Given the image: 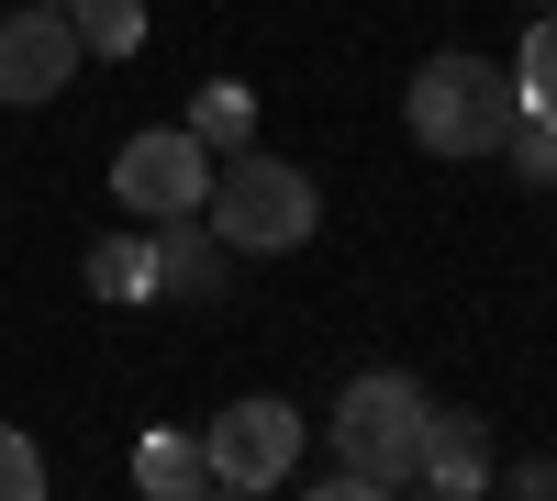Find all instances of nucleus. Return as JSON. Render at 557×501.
I'll use <instances>...</instances> for the list:
<instances>
[{
    "label": "nucleus",
    "instance_id": "obj_9",
    "mask_svg": "<svg viewBox=\"0 0 557 501\" xmlns=\"http://www.w3.org/2000/svg\"><path fill=\"white\" fill-rule=\"evenodd\" d=\"M134 490H157V501H201V490H212V458H201L190 435H146V446H134Z\"/></svg>",
    "mask_w": 557,
    "mask_h": 501
},
{
    "label": "nucleus",
    "instance_id": "obj_5",
    "mask_svg": "<svg viewBox=\"0 0 557 501\" xmlns=\"http://www.w3.org/2000/svg\"><path fill=\"white\" fill-rule=\"evenodd\" d=\"M112 190H123V212H146V223L201 212V190H212V146H201L190 123H157V134H134V146L112 156Z\"/></svg>",
    "mask_w": 557,
    "mask_h": 501
},
{
    "label": "nucleus",
    "instance_id": "obj_10",
    "mask_svg": "<svg viewBox=\"0 0 557 501\" xmlns=\"http://www.w3.org/2000/svg\"><path fill=\"white\" fill-rule=\"evenodd\" d=\"M78 57H134L146 45V0H78Z\"/></svg>",
    "mask_w": 557,
    "mask_h": 501
},
{
    "label": "nucleus",
    "instance_id": "obj_14",
    "mask_svg": "<svg viewBox=\"0 0 557 501\" xmlns=\"http://www.w3.org/2000/svg\"><path fill=\"white\" fill-rule=\"evenodd\" d=\"M89 290H101V301H146V267H134V246H89Z\"/></svg>",
    "mask_w": 557,
    "mask_h": 501
},
{
    "label": "nucleus",
    "instance_id": "obj_6",
    "mask_svg": "<svg viewBox=\"0 0 557 501\" xmlns=\"http://www.w3.org/2000/svg\"><path fill=\"white\" fill-rule=\"evenodd\" d=\"M78 67H89V57H78V23H67V12L23 0V12L0 23V101H57Z\"/></svg>",
    "mask_w": 557,
    "mask_h": 501
},
{
    "label": "nucleus",
    "instance_id": "obj_3",
    "mask_svg": "<svg viewBox=\"0 0 557 501\" xmlns=\"http://www.w3.org/2000/svg\"><path fill=\"white\" fill-rule=\"evenodd\" d=\"M412 146L424 156H502L513 146V67H491V57H435V67H412Z\"/></svg>",
    "mask_w": 557,
    "mask_h": 501
},
{
    "label": "nucleus",
    "instance_id": "obj_8",
    "mask_svg": "<svg viewBox=\"0 0 557 501\" xmlns=\"http://www.w3.org/2000/svg\"><path fill=\"white\" fill-rule=\"evenodd\" d=\"M412 479H424L435 501L491 490V479H502V468H491V424H480V413H435V424H424V468H412Z\"/></svg>",
    "mask_w": 557,
    "mask_h": 501
},
{
    "label": "nucleus",
    "instance_id": "obj_13",
    "mask_svg": "<svg viewBox=\"0 0 557 501\" xmlns=\"http://www.w3.org/2000/svg\"><path fill=\"white\" fill-rule=\"evenodd\" d=\"M0 501H45V458L23 424H0Z\"/></svg>",
    "mask_w": 557,
    "mask_h": 501
},
{
    "label": "nucleus",
    "instance_id": "obj_7",
    "mask_svg": "<svg viewBox=\"0 0 557 501\" xmlns=\"http://www.w3.org/2000/svg\"><path fill=\"white\" fill-rule=\"evenodd\" d=\"M134 267H146V301H212L223 279H235V246L212 235V223H190V212H168L146 246H134Z\"/></svg>",
    "mask_w": 557,
    "mask_h": 501
},
{
    "label": "nucleus",
    "instance_id": "obj_16",
    "mask_svg": "<svg viewBox=\"0 0 557 501\" xmlns=\"http://www.w3.org/2000/svg\"><path fill=\"white\" fill-rule=\"evenodd\" d=\"M513 490H535V501H557V458H524V468H513Z\"/></svg>",
    "mask_w": 557,
    "mask_h": 501
},
{
    "label": "nucleus",
    "instance_id": "obj_1",
    "mask_svg": "<svg viewBox=\"0 0 557 501\" xmlns=\"http://www.w3.org/2000/svg\"><path fill=\"white\" fill-rule=\"evenodd\" d=\"M424 424H435L424 379H401V368L346 379V401H335V468H323V501H391V490H412V468H424Z\"/></svg>",
    "mask_w": 557,
    "mask_h": 501
},
{
    "label": "nucleus",
    "instance_id": "obj_2",
    "mask_svg": "<svg viewBox=\"0 0 557 501\" xmlns=\"http://www.w3.org/2000/svg\"><path fill=\"white\" fill-rule=\"evenodd\" d=\"M201 212H212V235L235 246V256H290V246H312V223H323V190L290 167V156H212V190H201Z\"/></svg>",
    "mask_w": 557,
    "mask_h": 501
},
{
    "label": "nucleus",
    "instance_id": "obj_12",
    "mask_svg": "<svg viewBox=\"0 0 557 501\" xmlns=\"http://www.w3.org/2000/svg\"><path fill=\"white\" fill-rule=\"evenodd\" d=\"M190 134H201L212 156H235L246 134H257V101H246V89H201V101H190Z\"/></svg>",
    "mask_w": 557,
    "mask_h": 501
},
{
    "label": "nucleus",
    "instance_id": "obj_17",
    "mask_svg": "<svg viewBox=\"0 0 557 501\" xmlns=\"http://www.w3.org/2000/svg\"><path fill=\"white\" fill-rule=\"evenodd\" d=\"M45 12H78V0H45Z\"/></svg>",
    "mask_w": 557,
    "mask_h": 501
},
{
    "label": "nucleus",
    "instance_id": "obj_4",
    "mask_svg": "<svg viewBox=\"0 0 557 501\" xmlns=\"http://www.w3.org/2000/svg\"><path fill=\"white\" fill-rule=\"evenodd\" d=\"M201 458H212V490H278L301 468V413L278 390H257V401H235V413H212Z\"/></svg>",
    "mask_w": 557,
    "mask_h": 501
},
{
    "label": "nucleus",
    "instance_id": "obj_18",
    "mask_svg": "<svg viewBox=\"0 0 557 501\" xmlns=\"http://www.w3.org/2000/svg\"><path fill=\"white\" fill-rule=\"evenodd\" d=\"M546 12H557V0H546Z\"/></svg>",
    "mask_w": 557,
    "mask_h": 501
},
{
    "label": "nucleus",
    "instance_id": "obj_15",
    "mask_svg": "<svg viewBox=\"0 0 557 501\" xmlns=\"http://www.w3.org/2000/svg\"><path fill=\"white\" fill-rule=\"evenodd\" d=\"M513 167H524V190H557V123H535V134H524Z\"/></svg>",
    "mask_w": 557,
    "mask_h": 501
},
{
    "label": "nucleus",
    "instance_id": "obj_11",
    "mask_svg": "<svg viewBox=\"0 0 557 501\" xmlns=\"http://www.w3.org/2000/svg\"><path fill=\"white\" fill-rule=\"evenodd\" d=\"M513 101H524L535 123H557V12L524 34V57H513Z\"/></svg>",
    "mask_w": 557,
    "mask_h": 501
}]
</instances>
